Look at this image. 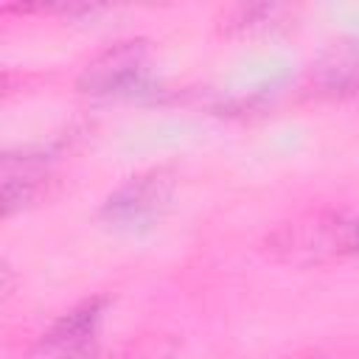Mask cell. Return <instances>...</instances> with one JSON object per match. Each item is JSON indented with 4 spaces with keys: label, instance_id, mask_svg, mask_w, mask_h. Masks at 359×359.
I'll return each mask as SVG.
<instances>
[{
    "label": "cell",
    "instance_id": "obj_7",
    "mask_svg": "<svg viewBox=\"0 0 359 359\" xmlns=\"http://www.w3.org/2000/svg\"><path fill=\"white\" fill-rule=\"evenodd\" d=\"M345 250L359 255V219L348 222V227H345Z\"/></svg>",
    "mask_w": 359,
    "mask_h": 359
},
{
    "label": "cell",
    "instance_id": "obj_2",
    "mask_svg": "<svg viewBox=\"0 0 359 359\" xmlns=\"http://www.w3.org/2000/svg\"><path fill=\"white\" fill-rule=\"evenodd\" d=\"M149 48L140 39L115 42L101 50L79 76V87L93 95H118L132 93L146 81Z\"/></svg>",
    "mask_w": 359,
    "mask_h": 359
},
{
    "label": "cell",
    "instance_id": "obj_1",
    "mask_svg": "<svg viewBox=\"0 0 359 359\" xmlns=\"http://www.w3.org/2000/svg\"><path fill=\"white\" fill-rule=\"evenodd\" d=\"M171 191H174V177L165 168H151L146 174H137L104 199L101 222L107 227L129 230V233L149 230L163 219L171 202Z\"/></svg>",
    "mask_w": 359,
    "mask_h": 359
},
{
    "label": "cell",
    "instance_id": "obj_4",
    "mask_svg": "<svg viewBox=\"0 0 359 359\" xmlns=\"http://www.w3.org/2000/svg\"><path fill=\"white\" fill-rule=\"evenodd\" d=\"M345 227L348 222L337 216H311L306 222H294L280 227L272 238L275 250L283 252L286 261H320L328 255L348 252L345 250Z\"/></svg>",
    "mask_w": 359,
    "mask_h": 359
},
{
    "label": "cell",
    "instance_id": "obj_3",
    "mask_svg": "<svg viewBox=\"0 0 359 359\" xmlns=\"http://www.w3.org/2000/svg\"><path fill=\"white\" fill-rule=\"evenodd\" d=\"M107 311V297H90L59 317L48 334H42L36 356L39 359H95L98 356V328Z\"/></svg>",
    "mask_w": 359,
    "mask_h": 359
},
{
    "label": "cell",
    "instance_id": "obj_6",
    "mask_svg": "<svg viewBox=\"0 0 359 359\" xmlns=\"http://www.w3.org/2000/svg\"><path fill=\"white\" fill-rule=\"evenodd\" d=\"M283 8L280 6H233L224 11V22L227 28H252V25H261L266 20H272L275 14H280Z\"/></svg>",
    "mask_w": 359,
    "mask_h": 359
},
{
    "label": "cell",
    "instance_id": "obj_5",
    "mask_svg": "<svg viewBox=\"0 0 359 359\" xmlns=\"http://www.w3.org/2000/svg\"><path fill=\"white\" fill-rule=\"evenodd\" d=\"M48 182V165L42 157H11L3 160V213L11 216L17 208L31 205Z\"/></svg>",
    "mask_w": 359,
    "mask_h": 359
}]
</instances>
